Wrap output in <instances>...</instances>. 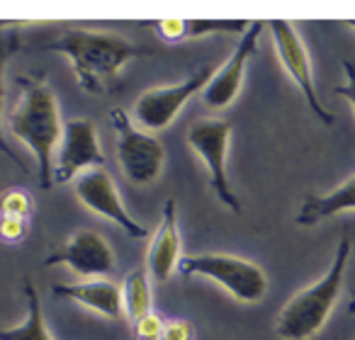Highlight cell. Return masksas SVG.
<instances>
[{
    "label": "cell",
    "mask_w": 355,
    "mask_h": 340,
    "mask_svg": "<svg viewBox=\"0 0 355 340\" xmlns=\"http://www.w3.org/2000/svg\"><path fill=\"white\" fill-rule=\"evenodd\" d=\"M22 49L64 54L73 66L78 85L88 95L112 93L119 85V71L137 56H148L151 49L124 39L112 32H95L80 25H49L37 35H27Z\"/></svg>",
    "instance_id": "6da1fadb"
},
{
    "label": "cell",
    "mask_w": 355,
    "mask_h": 340,
    "mask_svg": "<svg viewBox=\"0 0 355 340\" xmlns=\"http://www.w3.org/2000/svg\"><path fill=\"white\" fill-rule=\"evenodd\" d=\"M20 98L8 114L10 132L35 153L40 165V188L54 185V148L64 136L59 119V105L42 73H25L15 78Z\"/></svg>",
    "instance_id": "7a4b0ae2"
},
{
    "label": "cell",
    "mask_w": 355,
    "mask_h": 340,
    "mask_svg": "<svg viewBox=\"0 0 355 340\" xmlns=\"http://www.w3.org/2000/svg\"><path fill=\"white\" fill-rule=\"evenodd\" d=\"M348 256H350V238L343 236L338 248H336L334 262L324 272V277L316 280L314 285L304 287L302 292H297L287 301L285 309L275 319V325H272L282 340H309L324 328L326 319H329L336 301H338L345 265H348Z\"/></svg>",
    "instance_id": "3957f363"
},
{
    "label": "cell",
    "mask_w": 355,
    "mask_h": 340,
    "mask_svg": "<svg viewBox=\"0 0 355 340\" xmlns=\"http://www.w3.org/2000/svg\"><path fill=\"white\" fill-rule=\"evenodd\" d=\"M178 270L185 277H207L214 280L239 301L256 304L266 296L268 277L251 260H243L227 253H200V256H185L178 262Z\"/></svg>",
    "instance_id": "277c9868"
},
{
    "label": "cell",
    "mask_w": 355,
    "mask_h": 340,
    "mask_svg": "<svg viewBox=\"0 0 355 340\" xmlns=\"http://www.w3.org/2000/svg\"><path fill=\"white\" fill-rule=\"evenodd\" d=\"M110 122L117 134V161L124 178L132 185H148L161 175L166 163V148L156 136L132 124L122 107L110 109Z\"/></svg>",
    "instance_id": "5b68a950"
},
{
    "label": "cell",
    "mask_w": 355,
    "mask_h": 340,
    "mask_svg": "<svg viewBox=\"0 0 355 340\" xmlns=\"http://www.w3.org/2000/svg\"><path fill=\"white\" fill-rule=\"evenodd\" d=\"M229 136H232V124L227 119L207 117L198 119L190 124L188 129V143L207 165L209 170V185H212L214 195L219 197V202L227 204L234 214H241V202L234 195L232 185H229L227 175V148H229Z\"/></svg>",
    "instance_id": "8992f818"
},
{
    "label": "cell",
    "mask_w": 355,
    "mask_h": 340,
    "mask_svg": "<svg viewBox=\"0 0 355 340\" xmlns=\"http://www.w3.org/2000/svg\"><path fill=\"white\" fill-rule=\"evenodd\" d=\"M212 75H214L212 66H205V69L195 71L193 75H188L180 83L161 85V88H151L146 93H141V98L134 102V117H137V122L144 129H148V132L166 129L193 95L202 93L207 88Z\"/></svg>",
    "instance_id": "52a82bcc"
},
{
    "label": "cell",
    "mask_w": 355,
    "mask_h": 340,
    "mask_svg": "<svg viewBox=\"0 0 355 340\" xmlns=\"http://www.w3.org/2000/svg\"><path fill=\"white\" fill-rule=\"evenodd\" d=\"M44 265H69L80 280H103L114 270V253L100 233L78 229L46 258Z\"/></svg>",
    "instance_id": "ba28073f"
},
{
    "label": "cell",
    "mask_w": 355,
    "mask_h": 340,
    "mask_svg": "<svg viewBox=\"0 0 355 340\" xmlns=\"http://www.w3.org/2000/svg\"><path fill=\"white\" fill-rule=\"evenodd\" d=\"M105 156L100 151L98 134L90 119L76 117L64 124V136L59 143V153L54 158V185H66L80 170L103 168Z\"/></svg>",
    "instance_id": "9c48e42d"
},
{
    "label": "cell",
    "mask_w": 355,
    "mask_h": 340,
    "mask_svg": "<svg viewBox=\"0 0 355 340\" xmlns=\"http://www.w3.org/2000/svg\"><path fill=\"white\" fill-rule=\"evenodd\" d=\"M270 32H272V44H275L277 59L285 66L287 75L292 78V83L302 90L306 105H309L311 114H316L321 124H334V114L326 112L324 105L319 102L314 90V80H311V64H309V54H306L304 44H302L300 35H297L295 25L287 20H272L270 22Z\"/></svg>",
    "instance_id": "30bf717a"
},
{
    "label": "cell",
    "mask_w": 355,
    "mask_h": 340,
    "mask_svg": "<svg viewBox=\"0 0 355 340\" xmlns=\"http://www.w3.org/2000/svg\"><path fill=\"white\" fill-rule=\"evenodd\" d=\"M76 197H78V202L83 204V207H88L90 212L100 214V217L117 224L122 231H127L129 238H146L148 236L146 229H144L141 224L134 222L132 214L124 209L112 178H110V173H105L103 168L88 170V173H83L78 180H76Z\"/></svg>",
    "instance_id": "8fae6325"
},
{
    "label": "cell",
    "mask_w": 355,
    "mask_h": 340,
    "mask_svg": "<svg viewBox=\"0 0 355 340\" xmlns=\"http://www.w3.org/2000/svg\"><path fill=\"white\" fill-rule=\"evenodd\" d=\"M266 22H251V27L246 30V35H241L236 49L232 51L224 66L219 71H214L212 80L207 83V88L202 90V98L209 107L214 109H224L227 105L234 102V98L241 90V80L246 73V64L253 54L258 51V37H261Z\"/></svg>",
    "instance_id": "7c38bea8"
},
{
    "label": "cell",
    "mask_w": 355,
    "mask_h": 340,
    "mask_svg": "<svg viewBox=\"0 0 355 340\" xmlns=\"http://www.w3.org/2000/svg\"><path fill=\"white\" fill-rule=\"evenodd\" d=\"M178 253H180V236H178L175 224V199H166L158 231L148 246L146 270L151 282H166L175 272L178 262H180Z\"/></svg>",
    "instance_id": "4fadbf2b"
},
{
    "label": "cell",
    "mask_w": 355,
    "mask_h": 340,
    "mask_svg": "<svg viewBox=\"0 0 355 340\" xmlns=\"http://www.w3.org/2000/svg\"><path fill=\"white\" fill-rule=\"evenodd\" d=\"M51 294L56 299H73L88 309L103 314L105 319L119 321L124 316V299L122 287H117L110 280H80L76 285H59L56 282Z\"/></svg>",
    "instance_id": "5bb4252c"
},
{
    "label": "cell",
    "mask_w": 355,
    "mask_h": 340,
    "mask_svg": "<svg viewBox=\"0 0 355 340\" xmlns=\"http://www.w3.org/2000/svg\"><path fill=\"white\" fill-rule=\"evenodd\" d=\"M146 27L161 35L163 42H178L185 39H198V37L207 35H246V30L251 27V22L246 20H158V22H146Z\"/></svg>",
    "instance_id": "9a60e30c"
},
{
    "label": "cell",
    "mask_w": 355,
    "mask_h": 340,
    "mask_svg": "<svg viewBox=\"0 0 355 340\" xmlns=\"http://www.w3.org/2000/svg\"><path fill=\"white\" fill-rule=\"evenodd\" d=\"M348 209H355V175L326 195H306L302 199L295 222L300 226H314V224L324 222L338 212H348Z\"/></svg>",
    "instance_id": "2e32d148"
},
{
    "label": "cell",
    "mask_w": 355,
    "mask_h": 340,
    "mask_svg": "<svg viewBox=\"0 0 355 340\" xmlns=\"http://www.w3.org/2000/svg\"><path fill=\"white\" fill-rule=\"evenodd\" d=\"M122 299H124V316L132 323L139 319L153 314V299H151V277L144 267H134L127 272L122 282Z\"/></svg>",
    "instance_id": "e0dca14e"
},
{
    "label": "cell",
    "mask_w": 355,
    "mask_h": 340,
    "mask_svg": "<svg viewBox=\"0 0 355 340\" xmlns=\"http://www.w3.org/2000/svg\"><path fill=\"white\" fill-rule=\"evenodd\" d=\"M25 299H27V319L15 328H6L0 333V340H54L46 330L44 314H42L40 296L32 285V280H25Z\"/></svg>",
    "instance_id": "ac0fdd59"
},
{
    "label": "cell",
    "mask_w": 355,
    "mask_h": 340,
    "mask_svg": "<svg viewBox=\"0 0 355 340\" xmlns=\"http://www.w3.org/2000/svg\"><path fill=\"white\" fill-rule=\"evenodd\" d=\"M32 197L25 190H10V193L3 197V217H15V219H27L32 217Z\"/></svg>",
    "instance_id": "d6986e66"
},
{
    "label": "cell",
    "mask_w": 355,
    "mask_h": 340,
    "mask_svg": "<svg viewBox=\"0 0 355 340\" xmlns=\"http://www.w3.org/2000/svg\"><path fill=\"white\" fill-rule=\"evenodd\" d=\"M166 323H163L161 316L153 311V314L139 319L137 323H132V338L134 340H161Z\"/></svg>",
    "instance_id": "ffe728a7"
},
{
    "label": "cell",
    "mask_w": 355,
    "mask_h": 340,
    "mask_svg": "<svg viewBox=\"0 0 355 340\" xmlns=\"http://www.w3.org/2000/svg\"><path fill=\"white\" fill-rule=\"evenodd\" d=\"M27 229H30V222L27 219H15V217H3V224H0V233L8 243H17L27 236Z\"/></svg>",
    "instance_id": "44dd1931"
},
{
    "label": "cell",
    "mask_w": 355,
    "mask_h": 340,
    "mask_svg": "<svg viewBox=\"0 0 355 340\" xmlns=\"http://www.w3.org/2000/svg\"><path fill=\"white\" fill-rule=\"evenodd\" d=\"M193 335L195 330L188 321H171V323H166L161 340H193Z\"/></svg>",
    "instance_id": "7402d4cb"
},
{
    "label": "cell",
    "mask_w": 355,
    "mask_h": 340,
    "mask_svg": "<svg viewBox=\"0 0 355 340\" xmlns=\"http://www.w3.org/2000/svg\"><path fill=\"white\" fill-rule=\"evenodd\" d=\"M343 71H345V78H348V83L338 85V88H336V95H343V98L350 102V107L355 109V61L345 59L343 61Z\"/></svg>",
    "instance_id": "603a6c76"
},
{
    "label": "cell",
    "mask_w": 355,
    "mask_h": 340,
    "mask_svg": "<svg viewBox=\"0 0 355 340\" xmlns=\"http://www.w3.org/2000/svg\"><path fill=\"white\" fill-rule=\"evenodd\" d=\"M348 316H355V299L348 304Z\"/></svg>",
    "instance_id": "cb8c5ba5"
},
{
    "label": "cell",
    "mask_w": 355,
    "mask_h": 340,
    "mask_svg": "<svg viewBox=\"0 0 355 340\" xmlns=\"http://www.w3.org/2000/svg\"><path fill=\"white\" fill-rule=\"evenodd\" d=\"M345 25H348L350 30H355V20H348V22H345Z\"/></svg>",
    "instance_id": "d4e9b609"
}]
</instances>
